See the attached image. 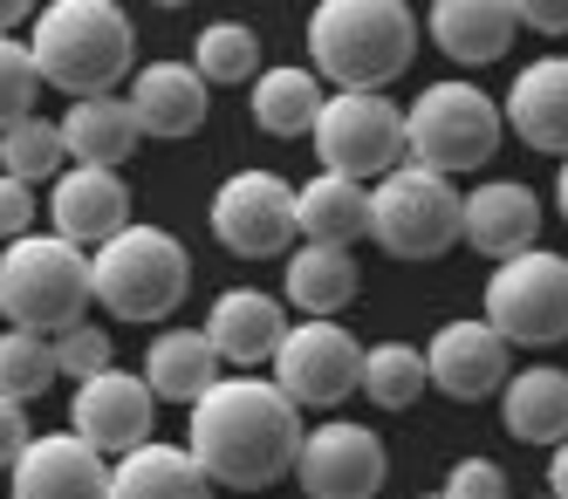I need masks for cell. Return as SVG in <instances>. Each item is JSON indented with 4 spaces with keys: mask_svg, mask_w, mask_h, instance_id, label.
Masks as SVG:
<instances>
[{
    "mask_svg": "<svg viewBox=\"0 0 568 499\" xmlns=\"http://www.w3.org/2000/svg\"><path fill=\"white\" fill-rule=\"evenodd\" d=\"M302 410L281 397L274 377H254V369H226V377L192 404V425H185V451L199 459L213 486L226 492H267L274 479H288L302 459Z\"/></svg>",
    "mask_w": 568,
    "mask_h": 499,
    "instance_id": "1",
    "label": "cell"
},
{
    "mask_svg": "<svg viewBox=\"0 0 568 499\" xmlns=\"http://www.w3.org/2000/svg\"><path fill=\"white\" fill-rule=\"evenodd\" d=\"M425 21L404 0H322L308 14V69L336 90L384 96L418 62Z\"/></svg>",
    "mask_w": 568,
    "mask_h": 499,
    "instance_id": "2",
    "label": "cell"
},
{
    "mask_svg": "<svg viewBox=\"0 0 568 499\" xmlns=\"http://www.w3.org/2000/svg\"><path fill=\"white\" fill-rule=\"evenodd\" d=\"M28 55L49 90H62L69 103L110 96L138 62V28L110 0H49L28 28Z\"/></svg>",
    "mask_w": 568,
    "mask_h": 499,
    "instance_id": "3",
    "label": "cell"
},
{
    "mask_svg": "<svg viewBox=\"0 0 568 499\" xmlns=\"http://www.w3.org/2000/svg\"><path fill=\"white\" fill-rule=\"evenodd\" d=\"M90 254L55 233H28L0 246V322L28 328V336H62L90 315Z\"/></svg>",
    "mask_w": 568,
    "mask_h": 499,
    "instance_id": "4",
    "label": "cell"
},
{
    "mask_svg": "<svg viewBox=\"0 0 568 499\" xmlns=\"http://www.w3.org/2000/svg\"><path fill=\"white\" fill-rule=\"evenodd\" d=\"M185 287H192V254L165 226L131 220L116 240H103L90 254V295H97L103 315L165 322V315L185 308Z\"/></svg>",
    "mask_w": 568,
    "mask_h": 499,
    "instance_id": "5",
    "label": "cell"
},
{
    "mask_svg": "<svg viewBox=\"0 0 568 499\" xmlns=\"http://www.w3.org/2000/svg\"><path fill=\"white\" fill-rule=\"evenodd\" d=\"M507 138V116L500 103L466 75H445L425 82V90L404 103V144H412V164L438 179H459V172H486V157L500 151Z\"/></svg>",
    "mask_w": 568,
    "mask_h": 499,
    "instance_id": "6",
    "label": "cell"
},
{
    "mask_svg": "<svg viewBox=\"0 0 568 499\" xmlns=\"http://www.w3.org/2000/svg\"><path fill=\"white\" fill-rule=\"evenodd\" d=\"M479 315L494 322V336L507 349H555L568 343V254H514L486 274Z\"/></svg>",
    "mask_w": 568,
    "mask_h": 499,
    "instance_id": "7",
    "label": "cell"
},
{
    "mask_svg": "<svg viewBox=\"0 0 568 499\" xmlns=\"http://www.w3.org/2000/svg\"><path fill=\"white\" fill-rule=\"evenodd\" d=\"M371 240L390 261H438L459 246V192L425 164H397L371 185Z\"/></svg>",
    "mask_w": 568,
    "mask_h": 499,
    "instance_id": "8",
    "label": "cell"
},
{
    "mask_svg": "<svg viewBox=\"0 0 568 499\" xmlns=\"http://www.w3.org/2000/svg\"><path fill=\"white\" fill-rule=\"evenodd\" d=\"M315 157L322 172L336 179H356V185H377L390 179L397 164H412V144H404V110L390 96H356V90H336L315 116Z\"/></svg>",
    "mask_w": 568,
    "mask_h": 499,
    "instance_id": "9",
    "label": "cell"
},
{
    "mask_svg": "<svg viewBox=\"0 0 568 499\" xmlns=\"http://www.w3.org/2000/svg\"><path fill=\"white\" fill-rule=\"evenodd\" d=\"M267 369L295 410H336L349 390H363V343L343 322H288Z\"/></svg>",
    "mask_w": 568,
    "mask_h": 499,
    "instance_id": "10",
    "label": "cell"
},
{
    "mask_svg": "<svg viewBox=\"0 0 568 499\" xmlns=\"http://www.w3.org/2000/svg\"><path fill=\"white\" fill-rule=\"evenodd\" d=\"M213 240L240 261H274V254H295L302 233H295V185L274 179V172H233L220 179L213 205Z\"/></svg>",
    "mask_w": 568,
    "mask_h": 499,
    "instance_id": "11",
    "label": "cell"
},
{
    "mask_svg": "<svg viewBox=\"0 0 568 499\" xmlns=\"http://www.w3.org/2000/svg\"><path fill=\"white\" fill-rule=\"evenodd\" d=\"M390 479V451L371 425H308L302 459H295V486L308 499H377Z\"/></svg>",
    "mask_w": 568,
    "mask_h": 499,
    "instance_id": "12",
    "label": "cell"
},
{
    "mask_svg": "<svg viewBox=\"0 0 568 499\" xmlns=\"http://www.w3.org/2000/svg\"><path fill=\"white\" fill-rule=\"evenodd\" d=\"M151 425H158V397L138 369H103V377L75 384V397H69V431L90 451H103L110 466L131 459L138 445H151Z\"/></svg>",
    "mask_w": 568,
    "mask_h": 499,
    "instance_id": "13",
    "label": "cell"
},
{
    "mask_svg": "<svg viewBox=\"0 0 568 499\" xmlns=\"http://www.w3.org/2000/svg\"><path fill=\"white\" fill-rule=\"evenodd\" d=\"M425 377L453 404H479V397H500L514 369H507V343L494 336V322L459 315V322H445L425 343Z\"/></svg>",
    "mask_w": 568,
    "mask_h": 499,
    "instance_id": "14",
    "label": "cell"
},
{
    "mask_svg": "<svg viewBox=\"0 0 568 499\" xmlns=\"http://www.w3.org/2000/svg\"><path fill=\"white\" fill-rule=\"evenodd\" d=\"M42 213H49L55 240L97 254L103 240H116L131 226V185H124V172H103V164H69V172L49 185Z\"/></svg>",
    "mask_w": 568,
    "mask_h": 499,
    "instance_id": "15",
    "label": "cell"
},
{
    "mask_svg": "<svg viewBox=\"0 0 568 499\" xmlns=\"http://www.w3.org/2000/svg\"><path fill=\"white\" fill-rule=\"evenodd\" d=\"M535 233H541V198L535 185L520 179H479L459 198V240L486 261H514V254H535Z\"/></svg>",
    "mask_w": 568,
    "mask_h": 499,
    "instance_id": "16",
    "label": "cell"
},
{
    "mask_svg": "<svg viewBox=\"0 0 568 499\" xmlns=\"http://www.w3.org/2000/svg\"><path fill=\"white\" fill-rule=\"evenodd\" d=\"M14 499H110V459L90 451L75 431H42L21 466H14Z\"/></svg>",
    "mask_w": 568,
    "mask_h": 499,
    "instance_id": "17",
    "label": "cell"
},
{
    "mask_svg": "<svg viewBox=\"0 0 568 499\" xmlns=\"http://www.w3.org/2000/svg\"><path fill=\"white\" fill-rule=\"evenodd\" d=\"M131 116L144 138H192L213 110V82L199 75L192 62H144L131 75Z\"/></svg>",
    "mask_w": 568,
    "mask_h": 499,
    "instance_id": "18",
    "label": "cell"
},
{
    "mask_svg": "<svg viewBox=\"0 0 568 499\" xmlns=\"http://www.w3.org/2000/svg\"><path fill=\"white\" fill-rule=\"evenodd\" d=\"M500 116H507V131L527 151L568 157V55H535V62H527L514 75Z\"/></svg>",
    "mask_w": 568,
    "mask_h": 499,
    "instance_id": "19",
    "label": "cell"
},
{
    "mask_svg": "<svg viewBox=\"0 0 568 499\" xmlns=\"http://www.w3.org/2000/svg\"><path fill=\"white\" fill-rule=\"evenodd\" d=\"M281 336H288V315H281V302L261 295V287H226V295H213V308H206V343L220 349L226 369L274 363Z\"/></svg>",
    "mask_w": 568,
    "mask_h": 499,
    "instance_id": "20",
    "label": "cell"
},
{
    "mask_svg": "<svg viewBox=\"0 0 568 499\" xmlns=\"http://www.w3.org/2000/svg\"><path fill=\"white\" fill-rule=\"evenodd\" d=\"M425 34H432V49L453 55L459 69H486L514 49L520 14H514V0H438L425 14Z\"/></svg>",
    "mask_w": 568,
    "mask_h": 499,
    "instance_id": "21",
    "label": "cell"
},
{
    "mask_svg": "<svg viewBox=\"0 0 568 499\" xmlns=\"http://www.w3.org/2000/svg\"><path fill=\"white\" fill-rule=\"evenodd\" d=\"M138 377L151 384L158 404H185V410H192L199 397L226 377V363H220V349L206 343V328H158Z\"/></svg>",
    "mask_w": 568,
    "mask_h": 499,
    "instance_id": "22",
    "label": "cell"
},
{
    "mask_svg": "<svg viewBox=\"0 0 568 499\" xmlns=\"http://www.w3.org/2000/svg\"><path fill=\"white\" fill-rule=\"evenodd\" d=\"M295 233H302V246H343V254H356V240H371V185L315 172L295 192Z\"/></svg>",
    "mask_w": 568,
    "mask_h": 499,
    "instance_id": "23",
    "label": "cell"
},
{
    "mask_svg": "<svg viewBox=\"0 0 568 499\" xmlns=\"http://www.w3.org/2000/svg\"><path fill=\"white\" fill-rule=\"evenodd\" d=\"M500 425L520 445H561L568 438V369L535 363V369H514L507 390H500Z\"/></svg>",
    "mask_w": 568,
    "mask_h": 499,
    "instance_id": "24",
    "label": "cell"
},
{
    "mask_svg": "<svg viewBox=\"0 0 568 499\" xmlns=\"http://www.w3.org/2000/svg\"><path fill=\"white\" fill-rule=\"evenodd\" d=\"M281 287H288V302L308 315V322H336L349 302H356V254L343 246H295L288 261H281Z\"/></svg>",
    "mask_w": 568,
    "mask_h": 499,
    "instance_id": "25",
    "label": "cell"
},
{
    "mask_svg": "<svg viewBox=\"0 0 568 499\" xmlns=\"http://www.w3.org/2000/svg\"><path fill=\"white\" fill-rule=\"evenodd\" d=\"M110 499H213V479L199 472L185 445H138L110 466Z\"/></svg>",
    "mask_w": 568,
    "mask_h": 499,
    "instance_id": "26",
    "label": "cell"
},
{
    "mask_svg": "<svg viewBox=\"0 0 568 499\" xmlns=\"http://www.w3.org/2000/svg\"><path fill=\"white\" fill-rule=\"evenodd\" d=\"M138 144H144V131H138V116H131L124 96H83V103L62 110V151L75 164H103V172H116Z\"/></svg>",
    "mask_w": 568,
    "mask_h": 499,
    "instance_id": "27",
    "label": "cell"
},
{
    "mask_svg": "<svg viewBox=\"0 0 568 499\" xmlns=\"http://www.w3.org/2000/svg\"><path fill=\"white\" fill-rule=\"evenodd\" d=\"M322 103H329L322 75L315 69H295V62L261 69L254 75V96H247V110H254V123H261L267 138H308L315 116H322Z\"/></svg>",
    "mask_w": 568,
    "mask_h": 499,
    "instance_id": "28",
    "label": "cell"
},
{
    "mask_svg": "<svg viewBox=\"0 0 568 499\" xmlns=\"http://www.w3.org/2000/svg\"><path fill=\"white\" fill-rule=\"evenodd\" d=\"M192 69L213 82V90H233V82H247L254 90V75H261V34L247 21H206L192 41Z\"/></svg>",
    "mask_w": 568,
    "mask_h": 499,
    "instance_id": "29",
    "label": "cell"
},
{
    "mask_svg": "<svg viewBox=\"0 0 568 499\" xmlns=\"http://www.w3.org/2000/svg\"><path fill=\"white\" fill-rule=\"evenodd\" d=\"M425 390H432L425 349H412V343H377V349H363V397H371L377 410H412Z\"/></svg>",
    "mask_w": 568,
    "mask_h": 499,
    "instance_id": "30",
    "label": "cell"
},
{
    "mask_svg": "<svg viewBox=\"0 0 568 499\" xmlns=\"http://www.w3.org/2000/svg\"><path fill=\"white\" fill-rule=\"evenodd\" d=\"M0 172L21 179V185H55L69 172V151H62V123L49 116H28L14 131H0Z\"/></svg>",
    "mask_w": 568,
    "mask_h": 499,
    "instance_id": "31",
    "label": "cell"
},
{
    "mask_svg": "<svg viewBox=\"0 0 568 499\" xmlns=\"http://www.w3.org/2000/svg\"><path fill=\"white\" fill-rule=\"evenodd\" d=\"M55 377H62V369H55V343H49V336H28V328H0V397L34 404Z\"/></svg>",
    "mask_w": 568,
    "mask_h": 499,
    "instance_id": "32",
    "label": "cell"
},
{
    "mask_svg": "<svg viewBox=\"0 0 568 499\" xmlns=\"http://www.w3.org/2000/svg\"><path fill=\"white\" fill-rule=\"evenodd\" d=\"M42 69H34V55H28V41H14V34H0V131H14V123H28V116H42L34 103H42Z\"/></svg>",
    "mask_w": 568,
    "mask_h": 499,
    "instance_id": "33",
    "label": "cell"
},
{
    "mask_svg": "<svg viewBox=\"0 0 568 499\" xmlns=\"http://www.w3.org/2000/svg\"><path fill=\"white\" fill-rule=\"evenodd\" d=\"M55 369L69 384H90V377H103V369H116L110 363V336L97 322H75V328H62L55 336Z\"/></svg>",
    "mask_w": 568,
    "mask_h": 499,
    "instance_id": "34",
    "label": "cell"
},
{
    "mask_svg": "<svg viewBox=\"0 0 568 499\" xmlns=\"http://www.w3.org/2000/svg\"><path fill=\"white\" fill-rule=\"evenodd\" d=\"M34 220H42V198H34V185H21V179L0 172V246L28 240V233H34Z\"/></svg>",
    "mask_w": 568,
    "mask_h": 499,
    "instance_id": "35",
    "label": "cell"
},
{
    "mask_svg": "<svg viewBox=\"0 0 568 499\" xmlns=\"http://www.w3.org/2000/svg\"><path fill=\"white\" fill-rule=\"evenodd\" d=\"M445 499H507V472L494 459H459L445 472Z\"/></svg>",
    "mask_w": 568,
    "mask_h": 499,
    "instance_id": "36",
    "label": "cell"
},
{
    "mask_svg": "<svg viewBox=\"0 0 568 499\" xmlns=\"http://www.w3.org/2000/svg\"><path fill=\"white\" fill-rule=\"evenodd\" d=\"M28 445H34V425H28V404H14V397H0V472H14Z\"/></svg>",
    "mask_w": 568,
    "mask_h": 499,
    "instance_id": "37",
    "label": "cell"
},
{
    "mask_svg": "<svg viewBox=\"0 0 568 499\" xmlns=\"http://www.w3.org/2000/svg\"><path fill=\"white\" fill-rule=\"evenodd\" d=\"M520 28H541V34H568V0H514Z\"/></svg>",
    "mask_w": 568,
    "mask_h": 499,
    "instance_id": "38",
    "label": "cell"
},
{
    "mask_svg": "<svg viewBox=\"0 0 568 499\" xmlns=\"http://www.w3.org/2000/svg\"><path fill=\"white\" fill-rule=\"evenodd\" d=\"M548 499H568V438L548 451Z\"/></svg>",
    "mask_w": 568,
    "mask_h": 499,
    "instance_id": "39",
    "label": "cell"
},
{
    "mask_svg": "<svg viewBox=\"0 0 568 499\" xmlns=\"http://www.w3.org/2000/svg\"><path fill=\"white\" fill-rule=\"evenodd\" d=\"M28 21V0H0V34H14Z\"/></svg>",
    "mask_w": 568,
    "mask_h": 499,
    "instance_id": "40",
    "label": "cell"
},
{
    "mask_svg": "<svg viewBox=\"0 0 568 499\" xmlns=\"http://www.w3.org/2000/svg\"><path fill=\"white\" fill-rule=\"evenodd\" d=\"M555 213L568 220V157H561V172H555Z\"/></svg>",
    "mask_w": 568,
    "mask_h": 499,
    "instance_id": "41",
    "label": "cell"
},
{
    "mask_svg": "<svg viewBox=\"0 0 568 499\" xmlns=\"http://www.w3.org/2000/svg\"><path fill=\"white\" fill-rule=\"evenodd\" d=\"M425 499H445V492H425Z\"/></svg>",
    "mask_w": 568,
    "mask_h": 499,
    "instance_id": "42",
    "label": "cell"
},
{
    "mask_svg": "<svg viewBox=\"0 0 568 499\" xmlns=\"http://www.w3.org/2000/svg\"><path fill=\"white\" fill-rule=\"evenodd\" d=\"M0 328H8V322H0Z\"/></svg>",
    "mask_w": 568,
    "mask_h": 499,
    "instance_id": "43",
    "label": "cell"
},
{
    "mask_svg": "<svg viewBox=\"0 0 568 499\" xmlns=\"http://www.w3.org/2000/svg\"><path fill=\"white\" fill-rule=\"evenodd\" d=\"M541 499H548V492H541Z\"/></svg>",
    "mask_w": 568,
    "mask_h": 499,
    "instance_id": "44",
    "label": "cell"
}]
</instances>
